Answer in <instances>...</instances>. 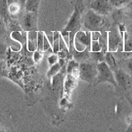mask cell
<instances>
[{"mask_svg": "<svg viewBox=\"0 0 132 132\" xmlns=\"http://www.w3.org/2000/svg\"><path fill=\"white\" fill-rule=\"evenodd\" d=\"M104 16L96 13L92 9L88 10L85 15L84 26L87 29L92 31H98V29L103 25Z\"/></svg>", "mask_w": 132, "mask_h": 132, "instance_id": "6da1fadb", "label": "cell"}, {"mask_svg": "<svg viewBox=\"0 0 132 132\" xmlns=\"http://www.w3.org/2000/svg\"><path fill=\"white\" fill-rule=\"evenodd\" d=\"M96 69H97V76H96L97 82H108L115 87H117L118 85L116 81L112 70L104 61L98 63L96 65Z\"/></svg>", "mask_w": 132, "mask_h": 132, "instance_id": "7a4b0ae2", "label": "cell"}, {"mask_svg": "<svg viewBox=\"0 0 132 132\" xmlns=\"http://www.w3.org/2000/svg\"><path fill=\"white\" fill-rule=\"evenodd\" d=\"M79 75L82 81L92 82L97 76L96 66L89 62H81L79 65Z\"/></svg>", "mask_w": 132, "mask_h": 132, "instance_id": "3957f363", "label": "cell"}, {"mask_svg": "<svg viewBox=\"0 0 132 132\" xmlns=\"http://www.w3.org/2000/svg\"><path fill=\"white\" fill-rule=\"evenodd\" d=\"M90 46V32L78 31L74 36L73 46L77 52L85 51Z\"/></svg>", "mask_w": 132, "mask_h": 132, "instance_id": "277c9868", "label": "cell"}, {"mask_svg": "<svg viewBox=\"0 0 132 132\" xmlns=\"http://www.w3.org/2000/svg\"><path fill=\"white\" fill-rule=\"evenodd\" d=\"M112 7L109 0H93L90 3V9L102 16L111 12Z\"/></svg>", "mask_w": 132, "mask_h": 132, "instance_id": "5b68a950", "label": "cell"}, {"mask_svg": "<svg viewBox=\"0 0 132 132\" xmlns=\"http://www.w3.org/2000/svg\"><path fill=\"white\" fill-rule=\"evenodd\" d=\"M121 43V37L116 30H111L107 33V51L115 52L118 49Z\"/></svg>", "mask_w": 132, "mask_h": 132, "instance_id": "8992f818", "label": "cell"}, {"mask_svg": "<svg viewBox=\"0 0 132 132\" xmlns=\"http://www.w3.org/2000/svg\"><path fill=\"white\" fill-rule=\"evenodd\" d=\"M114 77L118 85L122 87L124 90L129 89L131 86L130 76L129 74L122 69L115 71Z\"/></svg>", "mask_w": 132, "mask_h": 132, "instance_id": "52a82bcc", "label": "cell"}, {"mask_svg": "<svg viewBox=\"0 0 132 132\" xmlns=\"http://www.w3.org/2000/svg\"><path fill=\"white\" fill-rule=\"evenodd\" d=\"M36 13L26 11L23 19V28L25 31H33L36 29Z\"/></svg>", "mask_w": 132, "mask_h": 132, "instance_id": "ba28073f", "label": "cell"}, {"mask_svg": "<svg viewBox=\"0 0 132 132\" xmlns=\"http://www.w3.org/2000/svg\"><path fill=\"white\" fill-rule=\"evenodd\" d=\"M101 33L98 31L90 32V52H101L104 48L103 39Z\"/></svg>", "mask_w": 132, "mask_h": 132, "instance_id": "9c48e42d", "label": "cell"}, {"mask_svg": "<svg viewBox=\"0 0 132 132\" xmlns=\"http://www.w3.org/2000/svg\"><path fill=\"white\" fill-rule=\"evenodd\" d=\"M80 11L77 6L75 7V11L69 19L68 24L63 30L68 32H73L78 29L80 26Z\"/></svg>", "mask_w": 132, "mask_h": 132, "instance_id": "30bf717a", "label": "cell"}, {"mask_svg": "<svg viewBox=\"0 0 132 132\" xmlns=\"http://www.w3.org/2000/svg\"><path fill=\"white\" fill-rule=\"evenodd\" d=\"M27 46L28 50L30 52L37 50V32L35 30L27 32Z\"/></svg>", "mask_w": 132, "mask_h": 132, "instance_id": "8fae6325", "label": "cell"}, {"mask_svg": "<svg viewBox=\"0 0 132 132\" xmlns=\"http://www.w3.org/2000/svg\"><path fill=\"white\" fill-rule=\"evenodd\" d=\"M7 0H0V16H2L5 23H7L9 19Z\"/></svg>", "mask_w": 132, "mask_h": 132, "instance_id": "7c38bea8", "label": "cell"}, {"mask_svg": "<svg viewBox=\"0 0 132 132\" xmlns=\"http://www.w3.org/2000/svg\"><path fill=\"white\" fill-rule=\"evenodd\" d=\"M11 37L13 40L19 42L21 45H24L27 44V36L21 31L14 30L11 34Z\"/></svg>", "mask_w": 132, "mask_h": 132, "instance_id": "4fadbf2b", "label": "cell"}, {"mask_svg": "<svg viewBox=\"0 0 132 132\" xmlns=\"http://www.w3.org/2000/svg\"><path fill=\"white\" fill-rule=\"evenodd\" d=\"M40 1L41 0H27L24 5L26 11L36 13L40 3Z\"/></svg>", "mask_w": 132, "mask_h": 132, "instance_id": "5bb4252c", "label": "cell"}, {"mask_svg": "<svg viewBox=\"0 0 132 132\" xmlns=\"http://www.w3.org/2000/svg\"><path fill=\"white\" fill-rule=\"evenodd\" d=\"M104 61L109 66L112 70L116 69V63L115 57L113 56L112 52H107L104 54Z\"/></svg>", "mask_w": 132, "mask_h": 132, "instance_id": "9a60e30c", "label": "cell"}, {"mask_svg": "<svg viewBox=\"0 0 132 132\" xmlns=\"http://www.w3.org/2000/svg\"><path fill=\"white\" fill-rule=\"evenodd\" d=\"M60 32H53V43L52 48L54 54H56L60 51Z\"/></svg>", "mask_w": 132, "mask_h": 132, "instance_id": "2e32d148", "label": "cell"}, {"mask_svg": "<svg viewBox=\"0 0 132 132\" xmlns=\"http://www.w3.org/2000/svg\"><path fill=\"white\" fill-rule=\"evenodd\" d=\"M62 68V67L60 65V64L58 63V62H56V63H54V64L52 65V67L48 71V76L49 77H54V75H56V74H57V73L60 71Z\"/></svg>", "mask_w": 132, "mask_h": 132, "instance_id": "e0dca14e", "label": "cell"}, {"mask_svg": "<svg viewBox=\"0 0 132 132\" xmlns=\"http://www.w3.org/2000/svg\"><path fill=\"white\" fill-rule=\"evenodd\" d=\"M21 5L18 2H12L9 4L8 9H9V13L11 15L17 14L20 11Z\"/></svg>", "mask_w": 132, "mask_h": 132, "instance_id": "ac0fdd59", "label": "cell"}, {"mask_svg": "<svg viewBox=\"0 0 132 132\" xmlns=\"http://www.w3.org/2000/svg\"><path fill=\"white\" fill-rule=\"evenodd\" d=\"M90 57L97 63L103 62L104 60V54L101 52H90Z\"/></svg>", "mask_w": 132, "mask_h": 132, "instance_id": "d6986e66", "label": "cell"}, {"mask_svg": "<svg viewBox=\"0 0 132 132\" xmlns=\"http://www.w3.org/2000/svg\"><path fill=\"white\" fill-rule=\"evenodd\" d=\"M126 39L123 44V52H132V38L127 37L126 35Z\"/></svg>", "mask_w": 132, "mask_h": 132, "instance_id": "ffe728a7", "label": "cell"}, {"mask_svg": "<svg viewBox=\"0 0 132 132\" xmlns=\"http://www.w3.org/2000/svg\"><path fill=\"white\" fill-rule=\"evenodd\" d=\"M44 32H37V50L43 52Z\"/></svg>", "mask_w": 132, "mask_h": 132, "instance_id": "44dd1931", "label": "cell"}, {"mask_svg": "<svg viewBox=\"0 0 132 132\" xmlns=\"http://www.w3.org/2000/svg\"><path fill=\"white\" fill-rule=\"evenodd\" d=\"M88 51H87V50H85V51L82 52H77L73 54L74 58H75V61H79V62H82V60H85L87 57V53Z\"/></svg>", "mask_w": 132, "mask_h": 132, "instance_id": "7402d4cb", "label": "cell"}, {"mask_svg": "<svg viewBox=\"0 0 132 132\" xmlns=\"http://www.w3.org/2000/svg\"><path fill=\"white\" fill-rule=\"evenodd\" d=\"M78 63L75 60H70L68 62V67H67V71L68 73H72L75 69H77L79 68Z\"/></svg>", "mask_w": 132, "mask_h": 132, "instance_id": "603a6c76", "label": "cell"}, {"mask_svg": "<svg viewBox=\"0 0 132 132\" xmlns=\"http://www.w3.org/2000/svg\"><path fill=\"white\" fill-rule=\"evenodd\" d=\"M129 1L130 0H109L112 5L117 8L122 7V6L127 4Z\"/></svg>", "mask_w": 132, "mask_h": 132, "instance_id": "cb8c5ba5", "label": "cell"}, {"mask_svg": "<svg viewBox=\"0 0 132 132\" xmlns=\"http://www.w3.org/2000/svg\"><path fill=\"white\" fill-rule=\"evenodd\" d=\"M6 45L0 39V60H3L6 56Z\"/></svg>", "mask_w": 132, "mask_h": 132, "instance_id": "d4e9b609", "label": "cell"}, {"mask_svg": "<svg viewBox=\"0 0 132 132\" xmlns=\"http://www.w3.org/2000/svg\"><path fill=\"white\" fill-rule=\"evenodd\" d=\"M51 44L46 36L45 32H44V40H43V52H46L51 48Z\"/></svg>", "mask_w": 132, "mask_h": 132, "instance_id": "484cf974", "label": "cell"}, {"mask_svg": "<svg viewBox=\"0 0 132 132\" xmlns=\"http://www.w3.org/2000/svg\"><path fill=\"white\" fill-rule=\"evenodd\" d=\"M0 75H2V76L7 75L6 65L3 60H0Z\"/></svg>", "mask_w": 132, "mask_h": 132, "instance_id": "4316f807", "label": "cell"}, {"mask_svg": "<svg viewBox=\"0 0 132 132\" xmlns=\"http://www.w3.org/2000/svg\"><path fill=\"white\" fill-rule=\"evenodd\" d=\"M5 23V21H3L2 16H0V36H3L5 35V32H6Z\"/></svg>", "mask_w": 132, "mask_h": 132, "instance_id": "83f0119b", "label": "cell"}, {"mask_svg": "<svg viewBox=\"0 0 132 132\" xmlns=\"http://www.w3.org/2000/svg\"><path fill=\"white\" fill-rule=\"evenodd\" d=\"M42 52L38 51V50H36L35 52H34V54H33V59H34V61L35 62H38L40 60L42 59V55L41 54Z\"/></svg>", "mask_w": 132, "mask_h": 132, "instance_id": "f1b7e54d", "label": "cell"}, {"mask_svg": "<svg viewBox=\"0 0 132 132\" xmlns=\"http://www.w3.org/2000/svg\"><path fill=\"white\" fill-rule=\"evenodd\" d=\"M58 56H57V55H56V54L51 55L48 59V62H49V63L50 65H53L54 63H56V62H58Z\"/></svg>", "mask_w": 132, "mask_h": 132, "instance_id": "f546056e", "label": "cell"}, {"mask_svg": "<svg viewBox=\"0 0 132 132\" xmlns=\"http://www.w3.org/2000/svg\"><path fill=\"white\" fill-rule=\"evenodd\" d=\"M127 68L129 73L132 75V57L129 58L127 62Z\"/></svg>", "mask_w": 132, "mask_h": 132, "instance_id": "4dcf8cb0", "label": "cell"}, {"mask_svg": "<svg viewBox=\"0 0 132 132\" xmlns=\"http://www.w3.org/2000/svg\"><path fill=\"white\" fill-rule=\"evenodd\" d=\"M127 131H132V117H131V122H130V124H129V127L127 129Z\"/></svg>", "mask_w": 132, "mask_h": 132, "instance_id": "1f68e13d", "label": "cell"}, {"mask_svg": "<svg viewBox=\"0 0 132 132\" xmlns=\"http://www.w3.org/2000/svg\"><path fill=\"white\" fill-rule=\"evenodd\" d=\"M27 0H18V3H19L21 5H24Z\"/></svg>", "mask_w": 132, "mask_h": 132, "instance_id": "d6a6232c", "label": "cell"}, {"mask_svg": "<svg viewBox=\"0 0 132 132\" xmlns=\"http://www.w3.org/2000/svg\"><path fill=\"white\" fill-rule=\"evenodd\" d=\"M93 1V0H85V2H87V3H89V4H90V3H91Z\"/></svg>", "mask_w": 132, "mask_h": 132, "instance_id": "836d02e7", "label": "cell"}]
</instances>
